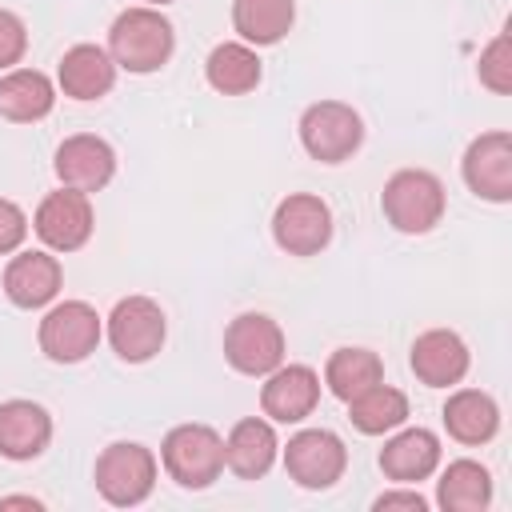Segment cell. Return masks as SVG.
<instances>
[{"instance_id": "25", "label": "cell", "mask_w": 512, "mask_h": 512, "mask_svg": "<svg viewBox=\"0 0 512 512\" xmlns=\"http://www.w3.org/2000/svg\"><path fill=\"white\" fill-rule=\"evenodd\" d=\"M436 504L444 512H484L492 504V472L480 460H452L436 480Z\"/></svg>"}, {"instance_id": "17", "label": "cell", "mask_w": 512, "mask_h": 512, "mask_svg": "<svg viewBox=\"0 0 512 512\" xmlns=\"http://www.w3.org/2000/svg\"><path fill=\"white\" fill-rule=\"evenodd\" d=\"M440 436L432 428H396L380 448V472L392 484H420L440 468Z\"/></svg>"}, {"instance_id": "12", "label": "cell", "mask_w": 512, "mask_h": 512, "mask_svg": "<svg viewBox=\"0 0 512 512\" xmlns=\"http://www.w3.org/2000/svg\"><path fill=\"white\" fill-rule=\"evenodd\" d=\"M464 184L472 196L488 204H508L512 200V136L508 132H480L460 160Z\"/></svg>"}, {"instance_id": "15", "label": "cell", "mask_w": 512, "mask_h": 512, "mask_svg": "<svg viewBox=\"0 0 512 512\" xmlns=\"http://www.w3.org/2000/svg\"><path fill=\"white\" fill-rule=\"evenodd\" d=\"M64 284V268L48 248H28V252H12V260L4 264V296L16 308H44L60 296Z\"/></svg>"}, {"instance_id": "14", "label": "cell", "mask_w": 512, "mask_h": 512, "mask_svg": "<svg viewBox=\"0 0 512 512\" xmlns=\"http://www.w3.org/2000/svg\"><path fill=\"white\" fill-rule=\"evenodd\" d=\"M52 168H56V180L64 188H76V192H100L112 176H116V152L104 136H92V132H76L68 136L56 156H52Z\"/></svg>"}, {"instance_id": "22", "label": "cell", "mask_w": 512, "mask_h": 512, "mask_svg": "<svg viewBox=\"0 0 512 512\" xmlns=\"http://www.w3.org/2000/svg\"><path fill=\"white\" fill-rule=\"evenodd\" d=\"M56 108V84L40 68H8L0 76V116L12 124H36Z\"/></svg>"}, {"instance_id": "8", "label": "cell", "mask_w": 512, "mask_h": 512, "mask_svg": "<svg viewBox=\"0 0 512 512\" xmlns=\"http://www.w3.org/2000/svg\"><path fill=\"white\" fill-rule=\"evenodd\" d=\"M344 468H348V448L328 428H300L284 444V472L292 484H300L308 492L332 488L344 476Z\"/></svg>"}, {"instance_id": "28", "label": "cell", "mask_w": 512, "mask_h": 512, "mask_svg": "<svg viewBox=\"0 0 512 512\" xmlns=\"http://www.w3.org/2000/svg\"><path fill=\"white\" fill-rule=\"evenodd\" d=\"M476 76L488 92L496 96H508L512 92V40L508 32H500L484 52H480V64H476Z\"/></svg>"}, {"instance_id": "11", "label": "cell", "mask_w": 512, "mask_h": 512, "mask_svg": "<svg viewBox=\"0 0 512 512\" xmlns=\"http://www.w3.org/2000/svg\"><path fill=\"white\" fill-rule=\"evenodd\" d=\"M32 228L44 240L48 252H76V248H84L92 240V228H96L88 192H76V188L60 184V192H48L40 200V208L32 216Z\"/></svg>"}, {"instance_id": "30", "label": "cell", "mask_w": 512, "mask_h": 512, "mask_svg": "<svg viewBox=\"0 0 512 512\" xmlns=\"http://www.w3.org/2000/svg\"><path fill=\"white\" fill-rule=\"evenodd\" d=\"M24 236H28V216H24V208H20L16 200H4V196H0V256L20 252Z\"/></svg>"}, {"instance_id": "1", "label": "cell", "mask_w": 512, "mask_h": 512, "mask_svg": "<svg viewBox=\"0 0 512 512\" xmlns=\"http://www.w3.org/2000/svg\"><path fill=\"white\" fill-rule=\"evenodd\" d=\"M172 52H176V28L160 8H148V4L124 8L108 28V56L124 72H136V76L160 72L172 60Z\"/></svg>"}, {"instance_id": "29", "label": "cell", "mask_w": 512, "mask_h": 512, "mask_svg": "<svg viewBox=\"0 0 512 512\" xmlns=\"http://www.w3.org/2000/svg\"><path fill=\"white\" fill-rule=\"evenodd\" d=\"M24 52H28V24L16 12L0 8V72L16 68L24 60Z\"/></svg>"}, {"instance_id": "3", "label": "cell", "mask_w": 512, "mask_h": 512, "mask_svg": "<svg viewBox=\"0 0 512 512\" xmlns=\"http://www.w3.org/2000/svg\"><path fill=\"white\" fill-rule=\"evenodd\" d=\"M160 464L168 480L188 492H200L224 472V436L208 424H176L160 444Z\"/></svg>"}, {"instance_id": "5", "label": "cell", "mask_w": 512, "mask_h": 512, "mask_svg": "<svg viewBox=\"0 0 512 512\" xmlns=\"http://www.w3.org/2000/svg\"><path fill=\"white\" fill-rule=\"evenodd\" d=\"M92 480L112 508H136L156 488V456L136 440H116L96 456Z\"/></svg>"}, {"instance_id": "27", "label": "cell", "mask_w": 512, "mask_h": 512, "mask_svg": "<svg viewBox=\"0 0 512 512\" xmlns=\"http://www.w3.org/2000/svg\"><path fill=\"white\" fill-rule=\"evenodd\" d=\"M380 380H384V364H380V356L372 348H336L328 356V364H324V384L344 404L352 396H360L364 388L380 384Z\"/></svg>"}, {"instance_id": "2", "label": "cell", "mask_w": 512, "mask_h": 512, "mask_svg": "<svg viewBox=\"0 0 512 512\" xmlns=\"http://www.w3.org/2000/svg\"><path fill=\"white\" fill-rule=\"evenodd\" d=\"M444 184L440 176H432L428 168H400L388 176L384 192H380V212L384 220L404 232V236H424L440 224L444 216Z\"/></svg>"}, {"instance_id": "18", "label": "cell", "mask_w": 512, "mask_h": 512, "mask_svg": "<svg viewBox=\"0 0 512 512\" xmlns=\"http://www.w3.org/2000/svg\"><path fill=\"white\" fill-rule=\"evenodd\" d=\"M280 456V440L268 416H244L224 436V468L240 480H260Z\"/></svg>"}, {"instance_id": "33", "label": "cell", "mask_w": 512, "mask_h": 512, "mask_svg": "<svg viewBox=\"0 0 512 512\" xmlns=\"http://www.w3.org/2000/svg\"><path fill=\"white\" fill-rule=\"evenodd\" d=\"M148 8H164V4H172V0H144Z\"/></svg>"}, {"instance_id": "31", "label": "cell", "mask_w": 512, "mask_h": 512, "mask_svg": "<svg viewBox=\"0 0 512 512\" xmlns=\"http://www.w3.org/2000/svg\"><path fill=\"white\" fill-rule=\"evenodd\" d=\"M376 512H392V508H404V512H428V500L416 492V488H392V492H380L372 500Z\"/></svg>"}, {"instance_id": "16", "label": "cell", "mask_w": 512, "mask_h": 512, "mask_svg": "<svg viewBox=\"0 0 512 512\" xmlns=\"http://www.w3.org/2000/svg\"><path fill=\"white\" fill-rule=\"evenodd\" d=\"M408 364L416 372V380L424 388H452L468 376V344L460 340V332L452 328H428L412 340V352H408Z\"/></svg>"}, {"instance_id": "7", "label": "cell", "mask_w": 512, "mask_h": 512, "mask_svg": "<svg viewBox=\"0 0 512 512\" xmlns=\"http://www.w3.org/2000/svg\"><path fill=\"white\" fill-rule=\"evenodd\" d=\"M108 344L124 364H148L168 336V320L164 308L152 296H124L116 300V308L108 312Z\"/></svg>"}, {"instance_id": "4", "label": "cell", "mask_w": 512, "mask_h": 512, "mask_svg": "<svg viewBox=\"0 0 512 512\" xmlns=\"http://www.w3.org/2000/svg\"><path fill=\"white\" fill-rule=\"evenodd\" d=\"M300 144L320 164H344L364 144V120L344 100H316L300 112Z\"/></svg>"}, {"instance_id": "20", "label": "cell", "mask_w": 512, "mask_h": 512, "mask_svg": "<svg viewBox=\"0 0 512 512\" xmlns=\"http://www.w3.org/2000/svg\"><path fill=\"white\" fill-rule=\"evenodd\" d=\"M52 444V416L36 400H4L0 404V456L4 460H36Z\"/></svg>"}, {"instance_id": "6", "label": "cell", "mask_w": 512, "mask_h": 512, "mask_svg": "<svg viewBox=\"0 0 512 512\" xmlns=\"http://www.w3.org/2000/svg\"><path fill=\"white\" fill-rule=\"evenodd\" d=\"M104 336V320L100 312L88 304V300H60L44 312L40 328H36V340H40V352L52 360V364H80L96 352Z\"/></svg>"}, {"instance_id": "21", "label": "cell", "mask_w": 512, "mask_h": 512, "mask_svg": "<svg viewBox=\"0 0 512 512\" xmlns=\"http://www.w3.org/2000/svg\"><path fill=\"white\" fill-rule=\"evenodd\" d=\"M444 428L456 444H488L496 432H500V404L480 392V388H456L448 400H444Z\"/></svg>"}, {"instance_id": "26", "label": "cell", "mask_w": 512, "mask_h": 512, "mask_svg": "<svg viewBox=\"0 0 512 512\" xmlns=\"http://www.w3.org/2000/svg\"><path fill=\"white\" fill-rule=\"evenodd\" d=\"M348 420L356 432L364 436H384V432H396L404 420H408V396L392 384H372L364 388L360 396L348 400Z\"/></svg>"}, {"instance_id": "13", "label": "cell", "mask_w": 512, "mask_h": 512, "mask_svg": "<svg viewBox=\"0 0 512 512\" xmlns=\"http://www.w3.org/2000/svg\"><path fill=\"white\" fill-rule=\"evenodd\" d=\"M320 404V376L308 364H280L264 376L260 388V412L272 424H300Z\"/></svg>"}, {"instance_id": "24", "label": "cell", "mask_w": 512, "mask_h": 512, "mask_svg": "<svg viewBox=\"0 0 512 512\" xmlns=\"http://www.w3.org/2000/svg\"><path fill=\"white\" fill-rule=\"evenodd\" d=\"M296 0H232V28L244 44L268 48L292 32Z\"/></svg>"}, {"instance_id": "32", "label": "cell", "mask_w": 512, "mask_h": 512, "mask_svg": "<svg viewBox=\"0 0 512 512\" xmlns=\"http://www.w3.org/2000/svg\"><path fill=\"white\" fill-rule=\"evenodd\" d=\"M0 508H44V500H36V496H0Z\"/></svg>"}, {"instance_id": "19", "label": "cell", "mask_w": 512, "mask_h": 512, "mask_svg": "<svg viewBox=\"0 0 512 512\" xmlns=\"http://www.w3.org/2000/svg\"><path fill=\"white\" fill-rule=\"evenodd\" d=\"M116 72L120 68L108 56V48H100V44H72L60 56V64H56V84H60L64 96L88 104V100H100V96L112 92Z\"/></svg>"}, {"instance_id": "9", "label": "cell", "mask_w": 512, "mask_h": 512, "mask_svg": "<svg viewBox=\"0 0 512 512\" xmlns=\"http://www.w3.org/2000/svg\"><path fill=\"white\" fill-rule=\"evenodd\" d=\"M272 240L288 256H316L332 240V208L312 192H288L272 212Z\"/></svg>"}, {"instance_id": "23", "label": "cell", "mask_w": 512, "mask_h": 512, "mask_svg": "<svg viewBox=\"0 0 512 512\" xmlns=\"http://www.w3.org/2000/svg\"><path fill=\"white\" fill-rule=\"evenodd\" d=\"M260 76H264V64H260L256 48L244 44V40H224L204 60V80L220 96H244L260 84Z\"/></svg>"}, {"instance_id": "10", "label": "cell", "mask_w": 512, "mask_h": 512, "mask_svg": "<svg viewBox=\"0 0 512 512\" xmlns=\"http://www.w3.org/2000/svg\"><path fill=\"white\" fill-rule=\"evenodd\" d=\"M224 360L240 376H268L284 364V332L264 312H240L224 328Z\"/></svg>"}]
</instances>
